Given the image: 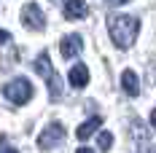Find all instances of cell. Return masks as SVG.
Segmentation results:
<instances>
[{"instance_id":"8992f818","label":"cell","mask_w":156,"mask_h":153,"mask_svg":"<svg viewBox=\"0 0 156 153\" xmlns=\"http://www.w3.org/2000/svg\"><path fill=\"white\" fill-rule=\"evenodd\" d=\"M67 78H70V86H73V89H83V86L89 83V67L78 62V64L70 67V75Z\"/></svg>"},{"instance_id":"8fae6325","label":"cell","mask_w":156,"mask_h":153,"mask_svg":"<svg viewBox=\"0 0 156 153\" xmlns=\"http://www.w3.org/2000/svg\"><path fill=\"white\" fill-rule=\"evenodd\" d=\"M97 145H100V151H110V145H113V134H110V132H100Z\"/></svg>"},{"instance_id":"9a60e30c","label":"cell","mask_w":156,"mask_h":153,"mask_svg":"<svg viewBox=\"0 0 156 153\" xmlns=\"http://www.w3.org/2000/svg\"><path fill=\"white\" fill-rule=\"evenodd\" d=\"M151 123H154V129H156V110L151 113Z\"/></svg>"},{"instance_id":"7c38bea8","label":"cell","mask_w":156,"mask_h":153,"mask_svg":"<svg viewBox=\"0 0 156 153\" xmlns=\"http://www.w3.org/2000/svg\"><path fill=\"white\" fill-rule=\"evenodd\" d=\"M0 153H19L14 145H8V137H0Z\"/></svg>"},{"instance_id":"6da1fadb","label":"cell","mask_w":156,"mask_h":153,"mask_svg":"<svg viewBox=\"0 0 156 153\" xmlns=\"http://www.w3.org/2000/svg\"><path fill=\"white\" fill-rule=\"evenodd\" d=\"M108 32L119 48H129L140 32V22L135 16H113L108 22Z\"/></svg>"},{"instance_id":"5b68a950","label":"cell","mask_w":156,"mask_h":153,"mask_svg":"<svg viewBox=\"0 0 156 153\" xmlns=\"http://www.w3.org/2000/svg\"><path fill=\"white\" fill-rule=\"evenodd\" d=\"M81 48H83V38L81 35H65L62 43H59V51H62L65 59H73L81 54Z\"/></svg>"},{"instance_id":"277c9868","label":"cell","mask_w":156,"mask_h":153,"mask_svg":"<svg viewBox=\"0 0 156 153\" xmlns=\"http://www.w3.org/2000/svg\"><path fill=\"white\" fill-rule=\"evenodd\" d=\"M22 22H24L27 30H35V32H41L46 27V16H43L38 3H24L22 5Z\"/></svg>"},{"instance_id":"30bf717a","label":"cell","mask_w":156,"mask_h":153,"mask_svg":"<svg viewBox=\"0 0 156 153\" xmlns=\"http://www.w3.org/2000/svg\"><path fill=\"white\" fill-rule=\"evenodd\" d=\"M32 67H35V73H38V75H43V78H51L54 73H57V70H51V62H48V54H41V57L35 59V64H32Z\"/></svg>"},{"instance_id":"52a82bcc","label":"cell","mask_w":156,"mask_h":153,"mask_svg":"<svg viewBox=\"0 0 156 153\" xmlns=\"http://www.w3.org/2000/svg\"><path fill=\"white\" fill-rule=\"evenodd\" d=\"M89 14V8H86V3L83 0H67L65 3V19H83V16Z\"/></svg>"},{"instance_id":"9c48e42d","label":"cell","mask_w":156,"mask_h":153,"mask_svg":"<svg viewBox=\"0 0 156 153\" xmlns=\"http://www.w3.org/2000/svg\"><path fill=\"white\" fill-rule=\"evenodd\" d=\"M100 126H102V118H100V116H92L89 121H83V123L76 129V137H78V140H89Z\"/></svg>"},{"instance_id":"ba28073f","label":"cell","mask_w":156,"mask_h":153,"mask_svg":"<svg viewBox=\"0 0 156 153\" xmlns=\"http://www.w3.org/2000/svg\"><path fill=\"white\" fill-rule=\"evenodd\" d=\"M121 89H124L129 97H137V94H140V81L135 75V70H124V73H121Z\"/></svg>"},{"instance_id":"3957f363","label":"cell","mask_w":156,"mask_h":153,"mask_svg":"<svg viewBox=\"0 0 156 153\" xmlns=\"http://www.w3.org/2000/svg\"><path fill=\"white\" fill-rule=\"evenodd\" d=\"M62 142H65V126L57 121V123H48L46 129L41 132L38 148H41V151H51V148H57V145H62Z\"/></svg>"},{"instance_id":"7a4b0ae2","label":"cell","mask_w":156,"mask_h":153,"mask_svg":"<svg viewBox=\"0 0 156 153\" xmlns=\"http://www.w3.org/2000/svg\"><path fill=\"white\" fill-rule=\"evenodd\" d=\"M3 94H5V99L14 102V105H27L32 99V83L27 78H14V81H8V83L3 86Z\"/></svg>"},{"instance_id":"5bb4252c","label":"cell","mask_w":156,"mask_h":153,"mask_svg":"<svg viewBox=\"0 0 156 153\" xmlns=\"http://www.w3.org/2000/svg\"><path fill=\"white\" fill-rule=\"evenodd\" d=\"M76 153H94V151H92V148H78Z\"/></svg>"},{"instance_id":"4fadbf2b","label":"cell","mask_w":156,"mask_h":153,"mask_svg":"<svg viewBox=\"0 0 156 153\" xmlns=\"http://www.w3.org/2000/svg\"><path fill=\"white\" fill-rule=\"evenodd\" d=\"M11 40V32L8 30H0V43H8Z\"/></svg>"}]
</instances>
